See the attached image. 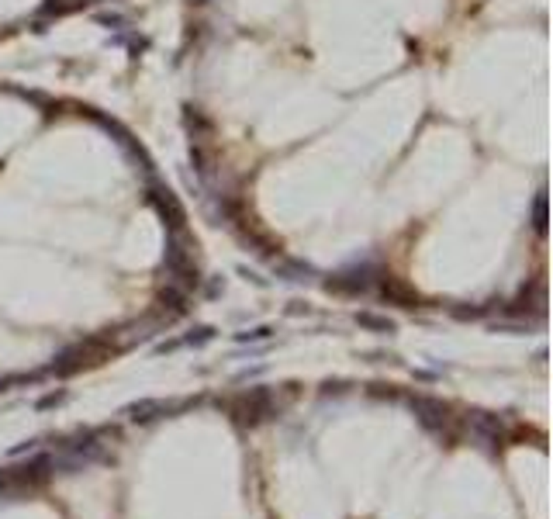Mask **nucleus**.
<instances>
[{"mask_svg":"<svg viewBox=\"0 0 553 519\" xmlns=\"http://www.w3.org/2000/svg\"><path fill=\"white\" fill-rule=\"evenodd\" d=\"M239 405H242V409H235L239 422H249V426H256L259 419H266V415H270V395H266V391H252V398L245 395Z\"/></svg>","mask_w":553,"mask_h":519,"instance_id":"nucleus-1","label":"nucleus"},{"mask_svg":"<svg viewBox=\"0 0 553 519\" xmlns=\"http://www.w3.org/2000/svg\"><path fill=\"white\" fill-rule=\"evenodd\" d=\"M412 409L419 412L422 426H429V429H439L446 422V405H439L432 398H412Z\"/></svg>","mask_w":553,"mask_h":519,"instance_id":"nucleus-2","label":"nucleus"},{"mask_svg":"<svg viewBox=\"0 0 553 519\" xmlns=\"http://www.w3.org/2000/svg\"><path fill=\"white\" fill-rule=\"evenodd\" d=\"M156 412H166V405L163 402H135L128 409V419L132 422H149V419H156Z\"/></svg>","mask_w":553,"mask_h":519,"instance_id":"nucleus-3","label":"nucleus"},{"mask_svg":"<svg viewBox=\"0 0 553 519\" xmlns=\"http://www.w3.org/2000/svg\"><path fill=\"white\" fill-rule=\"evenodd\" d=\"M360 326H370V329H381V333H391V322L388 319H377V315H356Z\"/></svg>","mask_w":553,"mask_h":519,"instance_id":"nucleus-4","label":"nucleus"},{"mask_svg":"<svg viewBox=\"0 0 553 519\" xmlns=\"http://www.w3.org/2000/svg\"><path fill=\"white\" fill-rule=\"evenodd\" d=\"M59 402H63V391H59V395H46V398L39 402V409H52V405H59Z\"/></svg>","mask_w":553,"mask_h":519,"instance_id":"nucleus-5","label":"nucleus"}]
</instances>
